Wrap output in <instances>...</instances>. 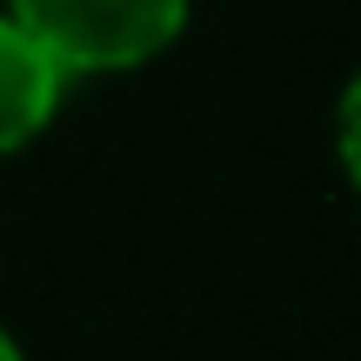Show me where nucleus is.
I'll return each mask as SVG.
<instances>
[{
	"instance_id": "f257e3e1",
	"label": "nucleus",
	"mask_w": 361,
	"mask_h": 361,
	"mask_svg": "<svg viewBox=\"0 0 361 361\" xmlns=\"http://www.w3.org/2000/svg\"><path fill=\"white\" fill-rule=\"evenodd\" d=\"M13 20L61 74H101L161 54L188 20V0H13Z\"/></svg>"
},
{
	"instance_id": "7ed1b4c3",
	"label": "nucleus",
	"mask_w": 361,
	"mask_h": 361,
	"mask_svg": "<svg viewBox=\"0 0 361 361\" xmlns=\"http://www.w3.org/2000/svg\"><path fill=\"white\" fill-rule=\"evenodd\" d=\"M341 161H348V174L361 188V74L348 80V94H341Z\"/></svg>"
},
{
	"instance_id": "f03ea898",
	"label": "nucleus",
	"mask_w": 361,
	"mask_h": 361,
	"mask_svg": "<svg viewBox=\"0 0 361 361\" xmlns=\"http://www.w3.org/2000/svg\"><path fill=\"white\" fill-rule=\"evenodd\" d=\"M61 80L67 74L47 61V47H40L13 13H0V154L20 147V141H34V134L54 121Z\"/></svg>"
},
{
	"instance_id": "20e7f679",
	"label": "nucleus",
	"mask_w": 361,
	"mask_h": 361,
	"mask_svg": "<svg viewBox=\"0 0 361 361\" xmlns=\"http://www.w3.org/2000/svg\"><path fill=\"white\" fill-rule=\"evenodd\" d=\"M0 361H20V348H13V341H7V335H0Z\"/></svg>"
}]
</instances>
